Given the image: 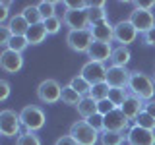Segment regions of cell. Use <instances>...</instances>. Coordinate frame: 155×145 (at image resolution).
Segmentation results:
<instances>
[{
  "label": "cell",
  "instance_id": "obj_41",
  "mask_svg": "<svg viewBox=\"0 0 155 145\" xmlns=\"http://www.w3.org/2000/svg\"><path fill=\"white\" fill-rule=\"evenodd\" d=\"M10 97V83L6 79H0V101H6Z\"/></svg>",
  "mask_w": 155,
  "mask_h": 145
},
{
  "label": "cell",
  "instance_id": "obj_19",
  "mask_svg": "<svg viewBox=\"0 0 155 145\" xmlns=\"http://www.w3.org/2000/svg\"><path fill=\"white\" fill-rule=\"evenodd\" d=\"M76 108H78V114H80L81 120H87V118H91L93 114L99 112V108H97V101H93L91 97H84L81 103L78 105Z\"/></svg>",
  "mask_w": 155,
  "mask_h": 145
},
{
  "label": "cell",
  "instance_id": "obj_28",
  "mask_svg": "<svg viewBox=\"0 0 155 145\" xmlns=\"http://www.w3.org/2000/svg\"><path fill=\"white\" fill-rule=\"evenodd\" d=\"M109 91H110V85L107 83H97V85H93L91 87V93H89V97L93 101H97V103H101V101H105V99H109Z\"/></svg>",
  "mask_w": 155,
  "mask_h": 145
},
{
  "label": "cell",
  "instance_id": "obj_24",
  "mask_svg": "<svg viewBox=\"0 0 155 145\" xmlns=\"http://www.w3.org/2000/svg\"><path fill=\"white\" fill-rule=\"evenodd\" d=\"M21 14H23V18L27 19L29 25H39V23H43V16H41V12H39L37 4H27V6L21 10Z\"/></svg>",
  "mask_w": 155,
  "mask_h": 145
},
{
  "label": "cell",
  "instance_id": "obj_21",
  "mask_svg": "<svg viewBox=\"0 0 155 145\" xmlns=\"http://www.w3.org/2000/svg\"><path fill=\"white\" fill-rule=\"evenodd\" d=\"M107 2H89V21H91V25L93 23H99V21H105V19H109L107 18Z\"/></svg>",
  "mask_w": 155,
  "mask_h": 145
},
{
  "label": "cell",
  "instance_id": "obj_34",
  "mask_svg": "<svg viewBox=\"0 0 155 145\" xmlns=\"http://www.w3.org/2000/svg\"><path fill=\"white\" fill-rule=\"evenodd\" d=\"M85 122L89 124L91 128H95V130H97L99 134H101V132L105 130V116H103V114H99V112H97V114H93L91 118H87Z\"/></svg>",
  "mask_w": 155,
  "mask_h": 145
},
{
  "label": "cell",
  "instance_id": "obj_40",
  "mask_svg": "<svg viewBox=\"0 0 155 145\" xmlns=\"http://www.w3.org/2000/svg\"><path fill=\"white\" fill-rule=\"evenodd\" d=\"M54 145H80V143H78L70 134H66V135H60V137L54 141Z\"/></svg>",
  "mask_w": 155,
  "mask_h": 145
},
{
  "label": "cell",
  "instance_id": "obj_4",
  "mask_svg": "<svg viewBox=\"0 0 155 145\" xmlns=\"http://www.w3.org/2000/svg\"><path fill=\"white\" fill-rule=\"evenodd\" d=\"M21 118H19V112L16 110H10V108H4L0 112V134L4 137H19L23 132H21Z\"/></svg>",
  "mask_w": 155,
  "mask_h": 145
},
{
  "label": "cell",
  "instance_id": "obj_20",
  "mask_svg": "<svg viewBox=\"0 0 155 145\" xmlns=\"http://www.w3.org/2000/svg\"><path fill=\"white\" fill-rule=\"evenodd\" d=\"M130 58H132V54H130V48L118 45V47H114V50H113V56H110V66H122V68H126V66H128V62H130Z\"/></svg>",
  "mask_w": 155,
  "mask_h": 145
},
{
  "label": "cell",
  "instance_id": "obj_8",
  "mask_svg": "<svg viewBox=\"0 0 155 145\" xmlns=\"http://www.w3.org/2000/svg\"><path fill=\"white\" fill-rule=\"evenodd\" d=\"M130 23L138 29L140 33H147L151 27H155V16L153 12H149V10H142V8H134L132 12H130Z\"/></svg>",
  "mask_w": 155,
  "mask_h": 145
},
{
  "label": "cell",
  "instance_id": "obj_5",
  "mask_svg": "<svg viewBox=\"0 0 155 145\" xmlns=\"http://www.w3.org/2000/svg\"><path fill=\"white\" fill-rule=\"evenodd\" d=\"M95 43L93 35H91V29H80V31H68L66 35V45L70 50L74 52H81V54H87L89 47Z\"/></svg>",
  "mask_w": 155,
  "mask_h": 145
},
{
  "label": "cell",
  "instance_id": "obj_43",
  "mask_svg": "<svg viewBox=\"0 0 155 145\" xmlns=\"http://www.w3.org/2000/svg\"><path fill=\"white\" fill-rule=\"evenodd\" d=\"M143 110L147 114H151L153 118H155V101L151 99V101H147V103H145V106H143Z\"/></svg>",
  "mask_w": 155,
  "mask_h": 145
},
{
  "label": "cell",
  "instance_id": "obj_25",
  "mask_svg": "<svg viewBox=\"0 0 155 145\" xmlns=\"http://www.w3.org/2000/svg\"><path fill=\"white\" fill-rule=\"evenodd\" d=\"M68 85H70L72 89H76V91H78V93H80L81 97H89V93H91V87H93V85L89 83V81H85L84 77L80 76V74L72 77V79H70V83H68Z\"/></svg>",
  "mask_w": 155,
  "mask_h": 145
},
{
  "label": "cell",
  "instance_id": "obj_32",
  "mask_svg": "<svg viewBox=\"0 0 155 145\" xmlns=\"http://www.w3.org/2000/svg\"><path fill=\"white\" fill-rule=\"evenodd\" d=\"M43 25H45V29H47V33H48V35H56V33L60 31V27L64 25V21H62L60 18L52 16V18L45 19V21H43Z\"/></svg>",
  "mask_w": 155,
  "mask_h": 145
},
{
  "label": "cell",
  "instance_id": "obj_2",
  "mask_svg": "<svg viewBox=\"0 0 155 145\" xmlns=\"http://www.w3.org/2000/svg\"><path fill=\"white\" fill-rule=\"evenodd\" d=\"M19 118H21V124L25 128V132H39V130L45 128L47 122V114L41 106L37 105H27L19 110Z\"/></svg>",
  "mask_w": 155,
  "mask_h": 145
},
{
  "label": "cell",
  "instance_id": "obj_14",
  "mask_svg": "<svg viewBox=\"0 0 155 145\" xmlns=\"http://www.w3.org/2000/svg\"><path fill=\"white\" fill-rule=\"evenodd\" d=\"M130 76H132V72H130L128 68H122V66H109L107 68V83L110 87L128 89Z\"/></svg>",
  "mask_w": 155,
  "mask_h": 145
},
{
  "label": "cell",
  "instance_id": "obj_18",
  "mask_svg": "<svg viewBox=\"0 0 155 145\" xmlns=\"http://www.w3.org/2000/svg\"><path fill=\"white\" fill-rule=\"evenodd\" d=\"M6 25H8L10 31H12V35H25L27 29L31 27V25L27 23V19L23 18V14H21V12H19V14H14V16L8 19Z\"/></svg>",
  "mask_w": 155,
  "mask_h": 145
},
{
  "label": "cell",
  "instance_id": "obj_3",
  "mask_svg": "<svg viewBox=\"0 0 155 145\" xmlns=\"http://www.w3.org/2000/svg\"><path fill=\"white\" fill-rule=\"evenodd\" d=\"M68 134H70L80 145H95L101 137V134L97 132L95 128H91L85 120H76V122L70 126Z\"/></svg>",
  "mask_w": 155,
  "mask_h": 145
},
{
  "label": "cell",
  "instance_id": "obj_6",
  "mask_svg": "<svg viewBox=\"0 0 155 145\" xmlns=\"http://www.w3.org/2000/svg\"><path fill=\"white\" fill-rule=\"evenodd\" d=\"M62 97V85L52 77H47L37 85V99L45 105H54Z\"/></svg>",
  "mask_w": 155,
  "mask_h": 145
},
{
  "label": "cell",
  "instance_id": "obj_17",
  "mask_svg": "<svg viewBox=\"0 0 155 145\" xmlns=\"http://www.w3.org/2000/svg\"><path fill=\"white\" fill-rule=\"evenodd\" d=\"M143 106H145V101H142L140 97H136L132 93H128V97H126L124 105L120 106V110L124 112V116L128 120H136L140 114L143 112Z\"/></svg>",
  "mask_w": 155,
  "mask_h": 145
},
{
  "label": "cell",
  "instance_id": "obj_23",
  "mask_svg": "<svg viewBox=\"0 0 155 145\" xmlns=\"http://www.w3.org/2000/svg\"><path fill=\"white\" fill-rule=\"evenodd\" d=\"M81 97L80 93H78L76 89H72L70 85H62V97H60V101H62V105H68V106H78L81 103Z\"/></svg>",
  "mask_w": 155,
  "mask_h": 145
},
{
  "label": "cell",
  "instance_id": "obj_44",
  "mask_svg": "<svg viewBox=\"0 0 155 145\" xmlns=\"http://www.w3.org/2000/svg\"><path fill=\"white\" fill-rule=\"evenodd\" d=\"M153 79H155V76H153Z\"/></svg>",
  "mask_w": 155,
  "mask_h": 145
},
{
  "label": "cell",
  "instance_id": "obj_33",
  "mask_svg": "<svg viewBox=\"0 0 155 145\" xmlns=\"http://www.w3.org/2000/svg\"><path fill=\"white\" fill-rule=\"evenodd\" d=\"M27 47H29V41H27L25 35H12V41H10L8 48H12L16 52H23Z\"/></svg>",
  "mask_w": 155,
  "mask_h": 145
},
{
  "label": "cell",
  "instance_id": "obj_26",
  "mask_svg": "<svg viewBox=\"0 0 155 145\" xmlns=\"http://www.w3.org/2000/svg\"><path fill=\"white\" fill-rule=\"evenodd\" d=\"M124 139H126L124 134H120V132H109V130H105V132H101L99 141H101V145H124Z\"/></svg>",
  "mask_w": 155,
  "mask_h": 145
},
{
  "label": "cell",
  "instance_id": "obj_22",
  "mask_svg": "<svg viewBox=\"0 0 155 145\" xmlns=\"http://www.w3.org/2000/svg\"><path fill=\"white\" fill-rule=\"evenodd\" d=\"M47 29L43 23H39V25H31L27 29V33H25V37H27V41H29V45H41L43 41L47 39Z\"/></svg>",
  "mask_w": 155,
  "mask_h": 145
},
{
  "label": "cell",
  "instance_id": "obj_37",
  "mask_svg": "<svg viewBox=\"0 0 155 145\" xmlns=\"http://www.w3.org/2000/svg\"><path fill=\"white\" fill-rule=\"evenodd\" d=\"M97 108H99V114H109V112H113V110L116 108V106L110 103L109 99H105V101H101V103H97Z\"/></svg>",
  "mask_w": 155,
  "mask_h": 145
},
{
  "label": "cell",
  "instance_id": "obj_16",
  "mask_svg": "<svg viewBox=\"0 0 155 145\" xmlns=\"http://www.w3.org/2000/svg\"><path fill=\"white\" fill-rule=\"evenodd\" d=\"M89 29H91V35H93L95 41L110 43V45H113V41H114V25L109 21V19L99 21V23H93Z\"/></svg>",
  "mask_w": 155,
  "mask_h": 145
},
{
  "label": "cell",
  "instance_id": "obj_29",
  "mask_svg": "<svg viewBox=\"0 0 155 145\" xmlns=\"http://www.w3.org/2000/svg\"><path fill=\"white\" fill-rule=\"evenodd\" d=\"M37 8L39 12H41L43 16V21L52 16H56V10H54V0H41V2H37Z\"/></svg>",
  "mask_w": 155,
  "mask_h": 145
},
{
  "label": "cell",
  "instance_id": "obj_12",
  "mask_svg": "<svg viewBox=\"0 0 155 145\" xmlns=\"http://www.w3.org/2000/svg\"><path fill=\"white\" fill-rule=\"evenodd\" d=\"M105 130H109V132L126 134L130 130V120L124 116V112L120 108H114L113 112L105 114ZM105 130H103V132H105Z\"/></svg>",
  "mask_w": 155,
  "mask_h": 145
},
{
  "label": "cell",
  "instance_id": "obj_27",
  "mask_svg": "<svg viewBox=\"0 0 155 145\" xmlns=\"http://www.w3.org/2000/svg\"><path fill=\"white\" fill-rule=\"evenodd\" d=\"M130 91L128 89H122V87H110V91H109V101L113 103L116 108H120V106L124 105V101H126V97H128Z\"/></svg>",
  "mask_w": 155,
  "mask_h": 145
},
{
  "label": "cell",
  "instance_id": "obj_36",
  "mask_svg": "<svg viewBox=\"0 0 155 145\" xmlns=\"http://www.w3.org/2000/svg\"><path fill=\"white\" fill-rule=\"evenodd\" d=\"M54 10H56V18H60V19H64V16L70 12L66 0H54Z\"/></svg>",
  "mask_w": 155,
  "mask_h": 145
},
{
  "label": "cell",
  "instance_id": "obj_39",
  "mask_svg": "<svg viewBox=\"0 0 155 145\" xmlns=\"http://www.w3.org/2000/svg\"><path fill=\"white\" fill-rule=\"evenodd\" d=\"M142 41L147 47H155V27H151L147 33H143V35H142Z\"/></svg>",
  "mask_w": 155,
  "mask_h": 145
},
{
  "label": "cell",
  "instance_id": "obj_9",
  "mask_svg": "<svg viewBox=\"0 0 155 145\" xmlns=\"http://www.w3.org/2000/svg\"><path fill=\"white\" fill-rule=\"evenodd\" d=\"M89 10V8H87ZM87 10H70L64 16V25L68 27V31H80V29H89L91 21H89V12Z\"/></svg>",
  "mask_w": 155,
  "mask_h": 145
},
{
  "label": "cell",
  "instance_id": "obj_10",
  "mask_svg": "<svg viewBox=\"0 0 155 145\" xmlns=\"http://www.w3.org/2000/svg\"><path fill=\"white\" fill-rule=\"evenodd\" d=\"M0 68L6 74H18L23 68V54L12 50V48H4L0 52Z\"/></svg>",
  "mask_w": 155,
  "mask_h": 145
},
{
  "label": "cell",
  "instance_id": "obj_42",
  "mask_svg": "<svg viewBox=\"0 0 155 145\" xmlns=\"http://www.w3.org/2000/svg\"><path fill=\"white\" fill-rule=\"evenodd\" d=\"M134 8H142V10H151L155 8V0H151V2H134Z\"/></svg>",
  "mask_w": 155,
  "mask_h": 145
},
{
  "label": "cell",
  "instance_id": "obj_35",
  "mask_svg": "<svg viewBox=\"0 0 155 145\" xmlns=\"http://www.w3.org/2000/svg\"><path fill=\"white\" fill-rule=\"evenodd\" d=\"M10 41H12V31L8 29V25H0V47L8 48Z\"/></svg>",
  "mask_w": 155,
  "mask_h": 145
},
{
  "label": "cell",
  "instance_id": "obj_30",
  "mask_svg": "<svg viewBox=\"0 0 155 145\" xmlns=\"http://www.w3.org/2000/svg\"><path fill=\"white\" fill-rule=\"evenodd\" d=\"M16 145H43V143H41V137L35 132H23L16 139Z\"/></svg>",
  "mask_w": 155,
  "mask_h": 145
},
{
  "label": "cell",
  "instance_id": "obj_1",
  "mask_svg": "<svg viewBox=\"0 0 155 145\" xmlns=\"http://www.w3.org/2000/svg\"><path fill=\"white\" fill-rule=\"evenodd\" d=\"M128 91L147 103V101H151L153 95H155V79L149 77L147 74H143V72H140V70H134L132 76H130Z\"/></svg>",
  "mask_w": 155,
  "mask_h": 145
},
{
  "label": "cell",
  "instance_id": "obj_38",
  "mask_svg": "<svg viewBox=\"0 0 155 145\" xmlns=\"http://www.w3.org/2000/svg\"><path fill=\"white\" fill-rule=\"evenodd\" d=\"M10 4L12 2H0V25H6V19H8V10H10Z\"/></svg>",
  "mask_w": 155,
  "mask_h": 145
},
{
  "label": "cell",
  "instance_id": "obj_15",
  "mask_svg": "<svg viewBox=\"0 0 155 145\" xmlns=\"http://www.w3.org/2000/svg\"><path fill=\"white\" fill-rule=\"evenodd\" d=\"M113 50H114V47L110 45V43L95 41L93 45L89 47V50H87V58H89L91 62H101V64H105V62H110Z\"/></svg>",
  "mask_w": 155,
  "mask_h": 145
},
{
  "label": "cell",
  "instance_id": "obj_31",
  "mask_svg": "<svg viewBox=\"0 0 155 145\" xmlns=\"http://www.w3.org/2000/svg\"><path fill=\"white\" fill-rule=\"evenodd\" d=\"M134 126H140V128L153 130V132H155V118H153L151 114H147V112L143 110V112H142V114L138 116V118L134 120Z\"/></svg>",
  "mask_w": 155,
  "mask_h": 145
},
{
  "label": "cell",
  "instance_id": "obj_11",
  "mask_svg": "<svg viewBox=\"0 0 155 145\" xmlns=\"http://www.w3.org/2000/svg\"><path fill=\"white\" fill-rule=\"evenodd\" d=\"M138 33L140 31L130 23V19H120L118 23H114V41H118L122 47H128L130 43H134Z\"/></svg>",
  "mask_w": 155,
  "mask_h": 145
},
{
  "label": "cell",
  "instance_id": "obj_7",
  "mask_svg": "<svg viewBox=\"0 0 155 145\" xmlns=\"http://www.w3.org/2000/svg\"><path fill=\"white\" fill-rule=\"evenodd\" d=\"M107 68H109V66L101 64V62H91V60H87L85 64L81 66L80 76L84 77L85 81H89L91 85L105 83V81H107Z\"/></svg>",
  "mask_w": 155,
  "mask_h": 145
},
{
  "label": "cell",
  "instance_id": "obj_13",
  "mask_svg": "<svg viewBox=\"0 0 155 145\" xmlns=\"http://www.w3.org/2000/svg\"><path fill=\"white\" fill-rule=\"evenodd\" d=\"M126 135L128 145H155V132L153 130H145L140 126H132Z\"/></svg>",
  "mask_w": 155,
  "mask_h": 145
}]
</instances>
